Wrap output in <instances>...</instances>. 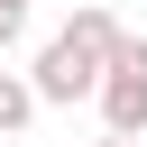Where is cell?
<instances>
[{"label": "cell", "mask_w": 147, "mask_h": 147, "mask_svg": "<svg viewBox=\"0 0 147 147\" xmlns=\"http://www.w3.org/2000/svg\"><path fill=\"white\" fill-rule=\"evenodd\" d=\"M37 110H46V101H37V83H28V74H9V64H0V138H18V129H28V119H37Z\"/></svg>", "instance_id": "obj_4"}, {"label": "cell", "mask_w": 147, "mask_h": 147, "mask_svg": "<svg viewBox=\"0 0 147 147\" xmlns=\"http://www.w3.org/2000/svg\"><path fill=\"white\" fill-rule=\"evenodd\" d=\"M64 37H74V46H92V55H101V64H110V55H119V37H129V28H119V18H110V9H101V0H83V9H74V18H64Z\"/></svg>", "instance_id": "obj_3"}, {"label": "cell", "mask_w": 147, "mask_h": 147, "mask_svg": "<svg viewBox=\"0 0 147 147\" xmlns=\"http://www.w3.org/2000/svg\"><path fill=\"white\" fill-rule=\"evenodd\" d=\"M101 119L119 129V138H147V37H119V55H110V74H101Z\"/></svg>", "instance_id": "obj_2"}, {"label": "cell", "mask_w": 147, "mask_h": 147, "mask_svg": "<svg viewBox=\"0 0 147 147\" xmlns=\"http://www.w3.org/2000/svg\"><path fill=\"white\" fill-rule=\"evenodd\" d=\"M18 37H28V9H18V0H0V55H9Z\"/></svg>", "instance_id": "obj_5"}, {"label": "cell", "mask_w": 147, "mask_h": 147, "mask_svg": "<svg viewBox=\"0 0 147 147\" xmlns=\"http://www.w3.org/2000/svg\"><path fill=\"white\" fill-rule=\"evenodd\" d=\"M18 9H28V0H18Z\"/></svg>", "instance_id": "obj_8"}, {"label": "cell", "mask_w": 147, "mask_h": 147, "mask_svg": "<svg viewBox=\"0 0 147 147\" xmlns=\"http://www.w3.org/2000/svg\"><path fill=\"white\" fill-rule=\"evenodd\" d=\"M101 74H110V64H101L92 46H74L64 28H55V37L37 46V64H28V83H37V101H92V92H101Z\"/></svg>", "instance_id": "obj_1"}, {"label": "cell", "mask_w": 147, "mask_h": 147, "mask_svg": "<svg viewBox=\"0 0 147 147\" xmlns=\"http://www.w3.org/2000/svg\"><path fill=\"white\" fill-rule=\"evenodd\" d=\"M101 147H138V138H119V129H110V138H101Z\"/></svg>", "instance_id": "obj_6"}, {"label": "cell", "mask_w": 147, "mask_h": 147, "mask_svg": "<svg viewBox=\"0 0 147 147\" xmlns=\"http://www.w3.org/2000/svg\"><path fill=\"white\" fill-rule=\"evenodd\" d=\"M138 147H147V138H138Z\"/></svg>", "instance_id": "obj_7"}]
</instances>
